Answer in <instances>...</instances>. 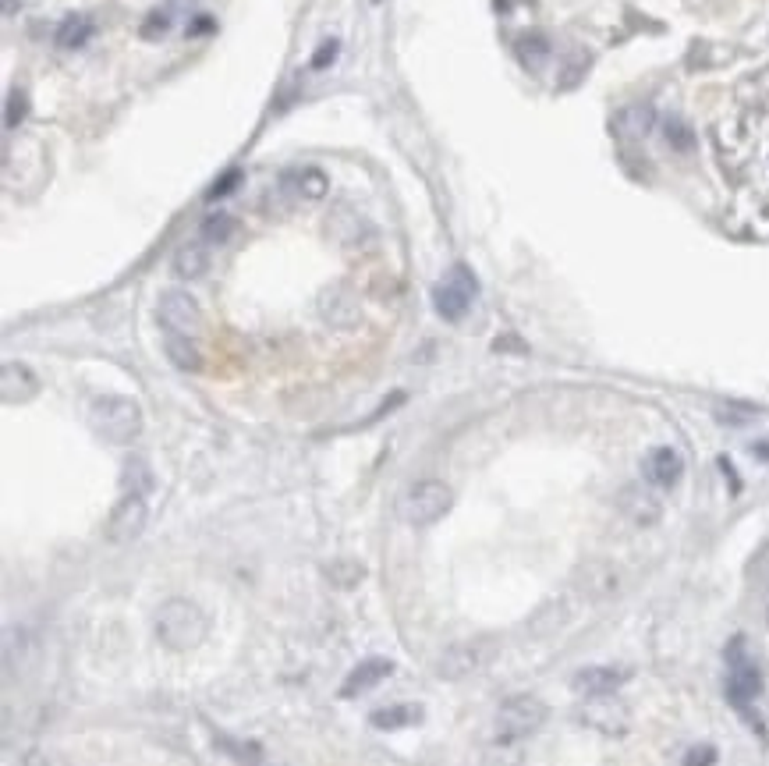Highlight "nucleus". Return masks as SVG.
Here are the masks:
<instances>
[{
	"label": "nucleus",
	"mask_w": 769,
	"mask_h": 766,
	"mask_svg": "<svg viewBox=\"0 0 769 766\" xmlns=\"http://www.w3.org/2000/svg\"><path fill=\"white\" fill-rule=\"evenodd\" d=\"M153 632L171 653H192V649H199L202 642H206L210 621H206V614L199 610V603L174 596V600H167L164 607L156 610Z\"/></svg>",
	"instance_id": "1"
},
{
	"label": "nucleus",
	"mask_w": 769,
	"mask_h": 766,
	"mask_svg": "<svg viewBox=\"0 0 769 766\" xmlns=\"http://www.w3.org/2000/svg\"><path fill=\"white\" fill-rule=\"evenodd\" d=\"M89 423L110 444H132L142 433V408L121 394H103L89 408Z\"/></svg>",
	"instance_id": "2"
},
{
	"label": "nucleus",
	"mask_w": 769,
	"mask_h": 766,
	"mask_svg": "<svg viewBox=\"0 0 769 766\" xmlns=\"http://www.w3.org/2000/svg\"><path fill=\"white\" fill-rule=\"evenodd\" d=\"M451 486L440 479H422V483L408 486L397 501V511L408 525H433L451 511Z\"/></svg>",
	"instance_id": "3"
},
{
	"label": "nucleus",
	"mask_w": 769,
	"mask_h": 766,
	"mask_svg": "<svg viewBox=\"0 0 769 766\" xmlns=\"http://www.w3.org/2000/svg\"><path fill=\"white\" fill-rule=\"evenodd\" d=\"M497 639H486V635H475V639H465V642H454V646L443 649L440 664V678L447 681H465L472 674H479L482 667H490L493 657H497Z\"/></svg>",
	"instance_id": "4"
},
{
	"label": "nucleus",
	"mask_w": 769,
	"mask_h": 766,
	"mask_svg": "<svg viewBox=\"0 0 769 766\" xmlns=\"http://www.w3.org/2000/svg\"><path fill=\"white\" fill-rule=\"evenodd\" d=\"M543 724H546V703L539 696H529V692L504 699L497 710V738H507V742H525V738L536 735Z\"/></svg>",
	"instance_id": "5"
},
{
	"label": "nucleus",
	"mask_w": 769,
	"mask_h": 766,
	"mask_svg": "<svg viewBox=\"0 0 769 766\" xmlns=\"http://www.w3.org/2000/svg\"><path fill=\"white\" fill-rule=\"evenodd\" d=\"M472 298H475V277L468 266H451L447 270V277H443L440 284L433 288V305H436V313L443 316V320H451L458 323L461 316L472 309Z\"/></svg>",
	"instance_id": "6"
},
{
	"label": "nucleus",
	"mask_w": 769,
	"mask_h": 766,
	"mask_svg": "<svg viewBox=\"0 0 769 766\" xmlns=\"http://www.w3.org/2000/svg\"><path fill=\"white\" fill-rule=\"evenodd\" d=\"M156 316L164 323V334H181V337H199L202 330V313H199V302H195L188 291L181 288H171L160 295L156 302Z\"/></svg>",
	"instance_id": "7"
},
{
	"label": "nucleus",
	"mask_w": 769,
	"mask_h": 766,
	"mask_svg": "<svg viewBox=\"0 0 769 766\" xmlns=\"http://www.w3.org/2000/svg\"><path fill=\"white\" fill-rule=\"evenodd\" d=\"M578 720H582L585 727H592V731H599V735H610V738L628 735V727H631L628 706L614 696H589L582 710H578Z\"/></svg>",
	"instance_id": "8"
},
{
	"label": "nucleus",
	"mask_w": 769,
	"mask_h": 766,
	"mask_svg": "<svg viewBox=\"0 0 769 766\" xmlns=\"http://www.w3.org/2000/svg\"><path fill=\"white\" fill-rule=\"evenodd\" d=\"M149 522V504L142 493H125L121 501L114 504V511H110L107 518V540L110 543H132L142 536V529H146Z\"/></svg>",
	"instance_id": "9"
},
{
	"label": "nucleus",
	"mask_w": 769,
	"mask_h": 766,
	"mask_svg": "<svg viewBox=\"0 0 769 766\" xmlns=\"http://www.w3.org/2000/svg\"><path fill=\"white\" fill-rule=\"evenodd\" d=\"M277 192L291 203H319L330 192V181L319 167H291L280 174Z\"/></svg>",
	"instance_id": "10"
},
{
	"label": "nucleus",
	"mask_w": 769,
	"mask_h": 766,
	"mask_svg": "<svg viewBox=\"0 0 769 766\" xmlns=\"http://www.w3.org/2000/svg\"><path fill=\"white\" fill-rule=\"evenodd\" d=\"M642 476L649 486L656 490H674L684 476V458L674 447H653V451L642 458Z\"/></svg>",
	"instance_id": "11"
},
{
	"label": "nucleus",
	"mask_w": 769,
	"mask_h": 766,
	"mask_svg": "<svg viewBox=\"0 0 769 766\" xmlns=\"http://www.w3.org/2000/svg\"><path fill=\"white\" fill-rule=\"evenodd\" d=\"M39 394V376L25 362H4L0 366V398L4 405H25Z\"/></svg>",
	"instance_id": "12"
},
{
	"label": "nucleus",
	"mask_w": 769,
	"mask_h": 766,
	"mask_svg": "<svg viewBox=\"0 0 769 766\" xmlns=\"http://www.w3.org/2000/svg\"><path fill=\"white\" fill-rule=\"evenodd\" d=\"M631 678L628 667H614V664H599V667H582L575 674V692H582L585 699L589 696H614L617 688Z\"/></svg>",
	"instance_id": "13"
},
{
	"label": "nucleus",
	"mask_w": 769,
	"mask_h": 766,
	"mask_svg": "<svg viewBox=\"0 0 769 766\" xmlns=\"http://www.w3.org/2000/svg\"><path fill=\"white\" fill-rule=\"evenodd\" d=\"M621 511L635 525H656L663 515V504L649 486H628V490L621 493Z\"/></svg>",
	"instance_id": "14"
},
{
	"label": "nucleus",
	"mask_w": 769,
	"mask_h": 766,
	"mask_svg": "<svg viewBox=\"0 0 769 766\" xmlns=\"http://www.w3.org/2000/svg\"><path fill=\"white\" fill-rule=\"evenodd\" d=\"M390 671H394V664H390L387 657H369L362 660V664L355 667V671L344 678V688H341V696L351 699L358 696V692H369L373 685H380L383 678H390Z\"/></svg>",
	"instance_id": "15"
},
{
	"label": "nucleus",
	"mask_w": 769,
	"mask_h": 766,
	"mask_svg": "<svg viewBox=\"0 0 769 766\" xmlns=\"http://www.w3.org/2000/svg\"><path fill=\"white\" fill-rule=\"evenodd\" d=\"M614 125L624 139H645L656 125V110L649 107V103H631V107H624L621 114H617Z\"/></svg>",
	"instance_id": "16"
},
{
	"label": "nucleus",
	"mask_w": 769,
	"mask_h": 766,
	"mask_svg": "<svg viewBox=\"0 0 769 766\" xmlns=\"http://www.w3.org/2000/svg\"><path fill=\"white\" fill-rule=\"evenodd\" d=\"M759 688H762V678L759 671H755V664H748V660H734V671H731V685H727V692H731V699L738 706H748L755 696H759Z\"/></svg>",
	"instance_id": "17"
},
{
	"label": "nucleus",
	"mask_w": 769,
	"mask_h": 766,
	"mask_svg": "<svg viewBox=\"0 0 769 766\" xmlns=\"http://www.w3.org/2000/svg\"><path fill=\"white\" fill-rule=\"evenodd\" d=\"M422 720V706L415 703H397V706H383V710H376L373 717H369V724L376 727V731H401V727H412Z\"/></svg>",
	"instance_id": "18"
},
{
	"label": "nucleus",
	"mask_w": 769,
	"mask_h": 766,
	"mask_svg": "<svg viewBox=\"0 0 769 766\" xmlns=\"http://www.w3.org/2000/svg\"><path fill=\"white\" fill-rule=\"evenodd\" d=\"M206 270H210V252H206V245L202 242L181 245L178 256H174V274L185 277V281H199Z\"/></svg>",
	"instance_id": "19"
},
{
	"label": "nucleus",
	"mask_w": 769,
	"mask_h": 766,
	"mask_svg": "<svg viewBox=\"0 0 769 766\" xmlns=\"http://www.w3.org/2000/svg\"><path fill=\"white\" fill-rule=\"evenodd\" d=\"M164 352H167V359H171L178 369H185V373H195V369L202 366V355H199V348H195V337L164 334Z\"/></svg>",
	"instance_id": "20"
},
{
	"label": "nucleus",
	"mask_w": 769,
	"mask_h": 766,
	"mask_svg": "<svg viewBox=\"0 0 769 766\" xmlns=\"http://www.w3.org/2000/svg\"><path fill=\"white\" fill-rule=\"evenodd\" d=\"M57 47L61 50H78V47H86L89 40H93V18L86 15H68L61 22V29H57Z\"/></svg>",
	"instance_id": "21"
},
{
	"label": "nucleus",
	"mask_w": 769,
	"mask_h": 766,
	"mask_svg": "<svg viewBox=\"0 0 769 766\" xmlns=\"http://www.w3.org/2000/svg\"><path fill=\"white\" fill-rule=\"evenodd\" d=\"M738 100L745 103V107L769 110V68L752 71V75H745V79L738 82Z\"/></svg>",
	"instance_id": "22"
},
{
	"label": "nucleus",
	"mask_w": 769,
	"mask_h": 766,
	"mask_svg": "<svg viewBox=\"0 0 769 766\" xmlns=\"http://www.w3.org/2000/svg\"><path fill=\"white\" fill-rule=\"evenodd\" d=\"M568 618H571L568 603H564V600H550L543 610H539L536 618H532V632H536V635H553V632H560V628L568 625Z\"/></svg>",
	"instance_id": "23"
},
{
	"label": "nucleus",
	"mask_w": 769,
	"mask_h": 766,
	"mask_svg": "<svg viewBox=\"0 0 769 766\" xmlns=\"http://www.w3.org/2000/svg\"><path fill=\"white\" fill-rule=\"evenodd\" d=\"M582 586H585V593H589L592 600H603V596L614 593L617 575L610 568H603V564H592V568H582Z\"/></svg>",
	"instance_id": "24"
},
{
	"label": "nucleus",
	"mask_w": 769,
	"mask_h": 766,
	"mask_svg": "<svg viewBox=\"0 0 769 766\" xmlns=\"http://www.w3.org/2000/svg\"><path fill=\"white\" fill-rule=\"evenodd\" d=\"M525 752H521V742H507V738H493V745L482 756V766H521Z\"/></svg>",
	"instance_id": "25"
},
{
	"label": "nucleus",
	"mask_w": 769,
	"mask_h": 766,
	"mask_svg": "<svg viewBox=\"0 0 769 766\" xmlns=\"http://www.w3.org/2000/svg\"><path fill=\"white\" fill-rule=\"evenodd\" d=\"M121 486H125V493H142V497H146V493L153 490V472H149V465L142 462V458H128Z\"/></svg>",
	"instance_id": "26"
},
{
	"label": "nucleus",
	"mask_w": 769,
	"mask_h": 766,
	"mask_svg": "<svg viewBox=\"0 0 769 766\" xmlns=\"http://www.w3.org/2000/svg\"><path fill=\"white\" fill-rule=\"evenodd\" d=\"M234 217L231 213H210V217L202 220V242H210V245H224L227 238L234 235Z\"/></svg>",
	"instance_id": "27"
},
{
	"label": "nucleus",
	"mask_w": 769,
	"mask_h": 766,
	"mask_svg": "<svg viewBox=\"0 0 769 766\" xmlns=\"http://www.w3.org/2000/svg\"><path fill=\"white\" fill-rule=\"evenodd\" d=\"M362 575H366V568L358 561H337V564H330L327 568V579L334 582V586H358L362 582Z\"/></svg>",
	"instance_id": "28"
},
{
	"label": "nucleus",
	"mask_w": 769,
	"mask_h": 766,
	"mask_svg": "<svg viewBox=\"0 0 769 766\" xmlns=\"http://www.w3.org/2000/svg\"><path fill=\"white\" fill-rule=\"evenodd\" d=\"M518 54L529 68H539V64L550 57V43H546L543 36H525V40L518 43Z\"/></svg>",
	"instance_id": "29"
},
{
	"label": "nucleus",
	"mask_w": 769,
	"mask_h": 766,
	"mask_svg": "<svg viewBox=\"0 0 769 766\" xmlns=\"http://www.w3.org/2000/svg\"><path fill=\"white\" fill-rule=\"evenodd\" d=\"M667 142H670V149H681V153H692V149H695L692 128L684 125L681 118H670L667 121Z\"/></svg>",
	"instance_id": "30"
},
{
	"label": "nucleus",
	"mask_w": 769,
	"mask_h": 766,
	"mask_svg": "<svg viewBox=\"0 0 769 766\" xmlns=\"http://www.w3.org/2000/svg\"><path fill=\"white\" fill-rule=\"evenodd\" d=\"M22 121H25V93L11 89V93H8V110H4V125H8V132H15Z\"/></svg>",
	"instance_id": "31"
},
{
	"label": "nucleus",
	"mask_w": 769,
	"mask_h": 766,
	"mask_svg": "<svg viewBox=\"0 0 769 766\" xmlns=\"http://www.w3.org/2000/svg\"><path fill=\"white\" fill-rule=\"evenodd\" d=\"M713 763H716L713 745H699V749H692L688 756H684V766H713Z\"/></svg>",
	"instance_id": "32"
},
{
	"label": "nucleus",
	"mask_w": 769,
	"mask_h": 766,
	"mask_svg": "<svg viewBox=\"0 0 769 766\" xmlns=\"http://www.w3.org/2000/svg\"><path fill=\"white\" fill-rule=\"evenodd\" d=\"M334 57H337V40H327L323 47H319V54L312 57V68H327Z\"/></svg>",
	"instance_id": "33"
},
{
	"label": "nucleus",
	"mask_w": 769,
	"mask_h": 766,
	"mask_svg": "<svg viewBox=\"0 0 769 766\" xmlns=\"http://www.w3.org/2000/svg\"><path fill=\"white\" fill-rule=\"evenodd\" d=\"M167 29H171V18H167L164 11H156V15L149 18V25H146V29H142V32H146V36H156V32H160V36H164Z\"/></svg>",
	"instance_id": "34"
},
{
	"label": "nucleus",
	"mask_w": 769,
	"mask_h": 766,
	"mask_svg": "<svg viewBox=\"0 0 769 766\" xmlns=\"http://www.w3.org/2000/svg\"><path fill=\"white\" fill-rule=\"evenodd\" d=\"M752 454L759 458V462H769V440H759V444H752Z\"/></svg>",
	"instance_id": "35"
},
{
	"label": "nucleus",
	"mask_w": 769,
	"mask_h": 766,
	"mask_svg": "<svg viewBox=\"0 0 769 766\" xmlns=\"http://www.w3.org/2000/svg\"><path fill=\"white\" fill-rule=\"evenodd\" d=\"M18 4H22V0H4V15H15Z\"/></svg>",
	"instance_id": "36"
},
{
	"label": "nucleus",
	"mask_w": 769,
	"mask_h": 766,
	"mask_svg": "<svg viewBox=\"0 0 769 766\" xmlns=\"http://www.w3.org/2000/svg\"><path fill=\"white\" fill-rule=\"evenodd\" d=\"M369 4H383V0H369Z\"/></svg>",
	"instance_id": "37"
},
{
	"label": "nucleus",
	"mask_w": 769,
	"mask_h": 766,
	"mask_svg": "<svg viewBox=\"0 0 769 766\" xmlns=\"http://www.w3.org/2000/svg\"><path fill=\"white\" fill-rule=\"evenodd\" d=\"M766 621H769V610H766Z\"/></svg>",
	"instance_id": "38"
}]
</instances>
